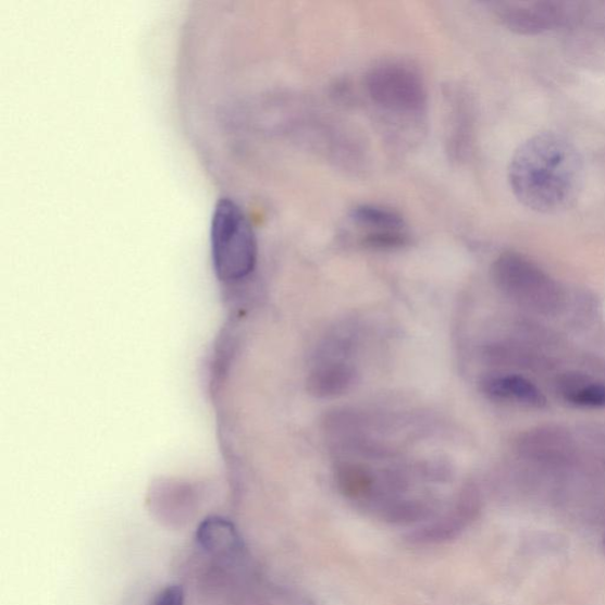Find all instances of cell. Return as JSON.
<instances>
[{
    "mask_svg": "<svg viewBox=\"0 0 605 605\" xmlns=\"http://www.w3.org/2000/svg\"><path fill=\"white\" fill-rule=\"evenodd\" d=\"M351 223L365 231L362 244L374 250L400 249L409 242L404 218L391 209L360 205L350 213Z\"/></svg>",
    "mask_w": 605,
    "mask_h": 605,
    "instance_id": "7",
    "label": "cell"
},
{
    "mask_svg": "<svg viewBox=\"0 0 605 605\" xmlns=\"http://www.w3.org/2000/svg\"><path fill=\"white\" fill-rule=\"evenodd\" d=\"M354 370L343 363L325 365L316 369L308 380L309 392L319 397L345 393L353 383Z\"/></svg>",
    "mask_w": 605,
    "mask_h": 605,
    "instance_id": "12",
    "label": "cell"
},
{
    "mask_svg": "<svg viewBox=\"0 0 605 605\" xmlns=\"http://www.w3.org/2000/svg\"><path fill=\"white\" fill-rule=\"evenodd\" d=\"M481 511V499L476 490H467L453 510L421 526L408 535L411 543L431 545L456 540L469 529Z\"/></svg>",
    "mask_w": 605,
    "mask_h": 605,
    "instance_id": "8",
    "label": "cell"
},
{
    "mask_svg": "<svg viewBox=\"0 0 605 605\" xmlns=\"http://www.w3.org/2000/svg\"><path fill=\"white\" fill-rule=\"evenodd\" d=\"M492 9L506 29L524 36L553 30L569 18V7L557 2H502Z\"/></svg>",
    "mask_w": 605,
    "mask_h": 605,
    "instance_id": "6",
    "label": "cell"
},
{
    "mask_svg": "<svg viewBox=\"0 0 605 605\" xmlns=\"http://www.w3.org/2000/svg\"><path fill=\"white\" fill-rule=\"evenodd\" d=\"M515 448L521 460L557 474L576 469L583 457L579 437L557 424L539 425L521 433Z\"/></svg>",
    "mask_w": 605,
    "mask_h": 605,
    "instance_id": "5",
    "label": "cell"
},
{
    "mask_svg": "<svg viewBox=\"0 0 605 605\" xmlns=\"http://www.w3.org/2000/svg\"><path fill=\"white\" fill-rule=\"evenodd\" d=\"M581 442V440H580ZM583 450L605 469V429L591 428L582 432Z\"/></svg>",
    "mask_w": 605,
    "mask_h": 605,
    "instance_id": "15",
    "label": "cell"
},
{
    "mask_svg": "<svg viewBox=\"0 0 605 605\" xmlns=\"http://www.w3.org/2000/svg\"><path fill=\"white\" fill-rule=\"evenodd\" d=\"M198 541L209 552H240L243 545L235 527L222 518L206 519L198 530Z\"/></svg>",
    "mask_w": 605,
    "mask_h": 605,
    "instance_id": "13",
    "label": "cell"
},
{
    "mask_svg": "<svg viewBox=\"0 0 605 605\" xmlns=\"http://www.w3.org/2000/svg\"><path fill=\"white\" fill-rule=\"evenodd\" d=\"M211 255L215 276L235 283L250 276L257 264L254 226L240 206L230 198L217 201L211 220Z\"/></svg>",
    "mask_w": 605,
    "mask_h": 605,
    "instance_id": "2",
    "label": "cell"
},
{
    "mask_svg": "<svg viewBox=\"0 0 605 605\" xmlns=\"http://www.w3.org/2000/svg\"><path fill=\"white\" fill-rule=\"evenodd\" d=\"M583 163L567 137L546 132L530 137L515 151L508 183L517 200L534 212L567 210L579 197Z\"/></svg>",
    "mask_w": 605,
    "mask_h": 605,
    "instance_id": "1",
    "label": "cell"
},
{
    "mask_svg": "<svg viewBox=\"0 0 605 605\" xmlns=\"http://www.w3.org/2000/svg\"><path fill=\"white\" fill-rule=\"evenodd\" d=\"M499 291L526 310L556 316L566 307V293L560 284L524 255L508 251L501 255L491 269Z\"/></svg>",
    "mask_w": 605,
    "mask_h": 605,
    "instance_id": "3",
    "label": "cell"
},
{
    "mask_svg": "<svg viewBox=\"0 0 605 605\" xmlns=\"http://www.w3.org/2000/svg\"><path fill=\"white\" fill-rule=\"evenodd\" d=\"M487 356L492 362L499 366L530 371H543L553 366L544 355L527 346L515 345V343H499V345L491 346Z\"/></svg>",
    "mask_w": 605,
    "mask_h": 605,
    "instance_id": "11",
    "label": "cell"
},
{
    "mask_svg": "<svg viewBox=\"0 0 605 605\" xmlns=\"http://www.w3.org/2000/svg\"><path fill=\"white\" fill-rule=\"evenodd\" d=\"M481 390L492 400L543 409L546 397L530 380L517 374H492L481 381Z\"/></svg>",
    "mask_w": 605,
    "mask_h": 605,
    "instance_id": "9",
    "label": "cell"
},
{
    "mask_svg": "<svg viewBox=\"0 0 605 605\" xmlns=\"http://www.w3.org/2000/svg\"><path fill=\"white\" fill-rule=\"evenodd\" d=\"M602 547L604 550V554H605V518H604V524H603V531H602Z\"/></svg>",
    "mask_w": 605,
    "mask_h": 605,
    "instance_id": "17",
    "label": "cell"
},
{
    "mask_svg": "<svg viewBox=\"0 0 605 605\" xmlns=\"http://www.w3.org/2000/svg\"><path fill=\"white\" fill-rule=\"evenodd\" d=\"M556 392L564 402L580 408L605 409V381L588 374L570 373L557 378Z\"/></svg>",
    "mask_w": 605,
    "mask_h": 605,
    "instance_id": "10",
    "label": "cell"
},
{
    "mask_svg": "<svg viewBox=\"0 0 605 605\" xmlns=\"http://www.w3.org/2000/svg\"><path fill=\"white\" fill-rule=\"evenodd\" d=\"M337 485L343 494L354 501H371L375 493V479L362 466L342 464L336 471Z\"/></svg>",
    "mask_w": 605,
    "mask_h": 605,
    "instance_id": "14",
    "label": "cell"
},
{
    "mask_svg": "<svg viewBox=\"0 0 605 605\" xmlns=\"http://www.w3.org/2000/svg\"><path fill=\"white\" fill-rule=\"evenodd\" d=\"M153 605H185L183 588L176 584L164 588L158 595Z\"/></svg>",
    "mask_w": 605,
    "mask_h": 605,
    "instance_id": "16",
    "label": "cell"
},
{
    "mask_svg": "<svg viewBox=\"0 0 605 605\" xmlns=\"http://www.w3.org/2000/svg\"><path fill=\"white\" fill-rule=\"evenodd\" d=\"M365 88L371 101L396 116L416 118L428 109L429 91L423 77L403 62L387 61L371 67Z\"/></svg>",
    "mask_w": 605,
    "mask_h": 605,
    "instance_id": "4",
    "label": "cell"
}]
</instances>
